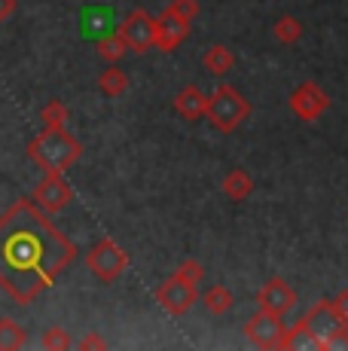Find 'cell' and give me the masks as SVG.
<instances>
[{"label":"cell","instance_id":"1","mask_svg":"<svg viewBox=\"0 0 348 351\" xmlns=\"http://www.w3.org/2000/svg\"><path fill=\"white\" fill-rule=\"evenodd\" d=\"M77 245L31 199H18L0 217V287L31 306L73 263Z\"/></svg>","mask_w":348,"mask_h":351},{"label":"cell","instance_id":"2","mask_svg":"<svg viewBox=\"0 0 348 351\" xmlns=\"http://www.w3.org/2000/svg\"><path fill=\"white\" fill-rule=\"evenodd\" d=\"M83 156V144L64 128H43L37 138H31L28 144V159L34 162L37 168H43L46 174L55 171L64 174L68 168H73Z\"/></svg>","mask_w":348,"mask_h":351},{"label":"cell","instance_id":"3","mask_svg":"<svg viewBox=\"0 0 348 351\" xmlns=\"http://www.w3.org/2000/svg\"><path fill=\"white\" fill-rule=\"evenodd\" d=\"M299 327H303V336L312 339L314 348L327 351V348L336 346V336H339V330L345 327V318L333 308L330 300H321L299 318Z\"/></svg>","mask_w":348,"mask_h":351},{"label":"cell","instance_id":"4","mask_svg":"<svg viewBox=\"0 0 348 351\" xmlns=\"http://www.w3.org/2000/svg\"><path fill=\"white\" fill-rule=\"evenodd\" d=\"M247 113H251V104H247L242 92L232 89V86H217L214 95L208 98V107H205V117L211 119V125L226 134L236 132L247 119Z\"/></svg>","mask_w":348,"mask_h":351},{"label":"cell","instance_id":"5","mask_svg":"<svg viewBox=\"0 0 348 351\" xmlns=\"http://www.w3.org/2000/svg\"><path fill=\"white\" fill-rule=\"evenodd\" d=\"M86 266H89V272L95 275L98 281L110 285V281H116L119 275L129 269V254H125L113 239H101L89 247V254H86Z\"/></svg>","mask_w":348,"mask_h":351},{"label":"cell","instance_id":"6","mask_svg":"<svg viewBox=\"0 0 348 351\" xmlns=\"http://www.w3.org/2000/svg\"><path fill=\"white\" fill-rule=\"evenodd\" d=\"M196 300H199V285L180 278L177 272L169 275V278H165L162 285L156 287V302L169 315H174V318H180V315L190 312V308L196 306Z\"/></svg>","mask_w":348,"mask_h":351},{"label":"cell","instance_id":"7","mask_svg":"<svg viewBox=\"0 0 348 351\" xmlns=\"http://www.w3.org/2000/svg\"><path fill=\"white\" fill-rule=\"evenodd\" d=\"M287 104H290V110H293V117L297 119H303V123H314V119H321L327 113V107H330V95H327L318 83L306 80V83H299L297 89L290 92Z\"/></svg>","mask_w":348,"mask_h":351},{"label":"cell","instance_id":"8","mask_svg":"<svg viewBox=\"0 0 348 351\" xmlns=\"http://www.w3.org/2000/svg\"><path fill=\"white\" fill-rule=\"evenodd\" d=\"M116 31L132 52H147V49H153V40H156V19L138 6V10H132L129 16L119 22Z\"/></svg>","mask_w":348,"mask_h":351},{"label":"cell","instance_id":"9","mask_svg":"<svg viewBox=\"0 0 348 351\" xmlns=\"http://www.w3.org/2000/svg\"><path fill=\"white\" fill-rule=\"evenodd\" d=\"M71 199H73L71 184L64 180V174H55V171L46 174V178L34 186V195H31V202H34V205H37L43 214H58V211H64V208L71 205Z\"/></svg>","mask_w":348,"mask_h":351},{"label":"cell","instance_id":"10","mask_svg":"<svg viewBox=\"0 0 348 351\" xmlns=\"http://www.w3.org/2000/svg\"><path fill=\"white\" fill-rule=\"evenodd\" d=\"M245 336L247 342H253L257 348H281V342H284V321H281V315H272V312H263L260 308L257 315H251V318L245 321Z\"/></svg>","mask_w":348,"mask_h":351},{"label":"cell","instance_id":"11","mask_svg":"<svg viewBox=\"0 0 348 351\" xmlns=\"http://www.w3.org/2000/svg\"><path fill=\"white\" fill-rule=\"evenodd\" d=\"M190 25L192 22H186L184 16H177L171 6L162 10L156 16V40H153V46H156L159 52H174L186 37H190Z\"/></svg>","mask_w":348,"mask_h":351},{"label":"cell","instance_id":"12","mask_svg":"<svg viewBox=\"0 0 348 351\" xmlns=\"http://www.w3.org/2000/svg\"><path fill=\"white\" fill-rule=\"evenodd\" d=\"M257 306L263 312H272V315H281L284 318L287 312H293L297 306V290L287 285L284 278H269L257 293Z\"/></svg>","mask_w":348,"mask_h":351},{"label":"cell","instance_id":"13","mask_svg":"<svg viewBox=\"0 0 348 351\" xmlns=\"http://www.w3.org/2000/svg\"><path fill=\"white\" fill-rule=\"evenodd\" d=\"M205 107H208V98L199 86H184V89L174 95V110H177L180 119L186 123H199L205 117Z\"/></svg>","mask_w":348,"mask_h":351},{"label":"cell","instance_id":"14","mask_svg":"<svg viewBox=\"0 0 348 351\" xmlns=\"http://www.w3.org/2000/svg\"><path fill=\"white\" fill-rule=\"evenodd\" d=\"M251 193H253V178L245 171V168H232V171L223 178V195L229 202H245Z\"/></svg>","mask_w":348,"mask_h":351},{"label":"cell","instance_id":"15","mask_svg":"<svg viewBox=\"0 0 348 351\" xmlns=\"http://www.w3.org/2000/svg\"><path fill=\"white\" fill-rule=\"evenodd\" d=\"M205 71H211L214 77H226V73L232 71V64H236V56H232L229 46L223 43H214L208 52H205Z\"/></svg>","mask_w":348,"mask_h":351},{"label":"cell","instance_id":"16","mask_svg":"<svg viewBox=\"0 0 348 351\" xmlns=\"http://www.w3.org/2000/svg\"><path fill=\"white\" fill-rule=\"evenodd\" d=\"M95 49H98V56H101V62H123V56L129 52V46H125V40L119 37V31H107L98 37V43H95Z\"/></svg>","mask_w":348,"mask_h":351},{"label":"cell","instance_id":"17","mask_svg":"<svg viewBox=\"0 0 348 351\" xmlns=\"http://www.w3.org/2000/svg\"><path fill=\"white\" fill-rule=\"evenodd\" d=\"M98 89H101L107 98H119L129 92V77H125V71H119L116 64H110L107 71H101V77H98Z\"/></svg>","mask_w":348,"mask_h":351},{"label":"cell","instance_id":"18","mask_svg":"<svg viewBox=\"0 0 348 351\" xmlns=\"http://www.w3.org/2000/svg\"><path fill=\"white\" fill-rule=\"evenodd\" d=\"M28 342V333L18 321L12 318H0V351H16Z\"/></svg>","mask_w":348,"mask_h":351},{"label":"cell","instance_id":"19","mask_svg":"<svg viewBox=\"0 0 348 351\" xmlns=\"http://www.w3.org/2000/svg\"><path fill=\"white\" fill-rule=\"evenodd\" d=\"M232 306H236V296H232V290L226 285H214L205 290V308L211 315H226Z\"/></svg>","mask_w":348,"mask_h":351},{"label":"cell","instance_id":"20","mask_svg":"<svg viewBox=\"0 0 348 351\" xmlns=\"http://www.w3.org/2000/svg\"><path fill=\"white\" fill-rule=\"evenodd\" d=\"M272 37L284 46H293L299 37H303V22L297 16H281L275 25H272Z\"/></svg>","mask_w":348,"mask_h":351},{"label":"cell","instance_id":"21","mask_svg":"<svg viewBox=\"0 0 348 351\" xmlns=\"http://www.w3.org/2000/svg\"><path fill=\"white\" fill-rule=\"evenodd\" d=\"M68 117H71V110L58 98L46 101L43 110H40V123H43L46 128H64L68 125Z\"/></svg>","mask_w":348,"mask_h":351},{"label":"cell","instance_id":"22","mask_svg":"<svg viewBox=\"0 0 348 351\" xmlns=\"http://www.w3.org/2000/svg\"><path fill=\"white\" fill-rule=\"evenodd\" d=\"M40 346H43L46 351H68L71 348V336L64 333L62 327H49L43 333V339H40Z\"/></svg>","mask_w":348,"mask_h":351},{"label":"cell","instance_id":"23","mask_svg":"<svg viewBox=\"0 0 348 351\" xmlns=\"http://www.w3.org/2000/svg\"><path fill=\"white\" fill-rule=\"evenodd\" d=\"M174 272H177L180 278L192 281V285H199V281L205 278V269H202V263H199V260H192V256H190V260H184V263H180V266L174 269Z\"/></svg>","mask_w":348,"mask_h":351},{"label":"cell","instance_id":"24","mask_svg":"<svg viewBox=\"0 0 348 351\" xmlns=\"http://www.w3.org/2000/svg\"><path fill=\"white\" fill-rule=\"evenodd\" d=\"M169 6L177 12V16H184L186 22H192V19L199 16V3H196V0H171Z\"/></svg>","mask_w":348,"mask_h":351},{"label":"cell","instance_id":"25","mask_svg":"<svg viewBox=\"0 0 348 351\" xmlns=\"http://www.w3.org/2000/svg\"><path fill=\"white\" fill-rule=\"evenodd\" d=\"M330 302H333V308H336V312L348 321V287H345V290H339L336 300H330Z\"/></svg>","mask_w":348,"mask_h":351},{"label":"cell","instance_id":"26","mask_svg":"<svg viewBox=\"0 0 348 351\" xmlns=\"http://www.w3.org/2000/svg\"><path fill=\"white\" fill-rule=\"evenodd\" d=\"M79 348H107V342L98 333H89V336H83V339H79Z\"/></svg>","mask_w":348,"mask_h":351},{"label":"cell","instance_id":"27","mask_svg":"<svg viewBox=\"0 0 348 351\" xmlns=\"http://www.w3.org/2000/svg\"><path fill=\"white\" fill-rule=\"evenodd\" d=\"M12 12H16V0H0V22H6Z\"/></svg>","mask_w":348,"mask_h":351},{"label":"cell","instance_id":"28","mask_svg":"<svg viewBox=\"0 0 348 351\" xmlns=\"http://www.w3.org/2000/svg\"><path fill=\"white\" fill-rule=\"evenodd\" d=\"M333 348H348V321H345V327L339 330V336H336V346Z\"/></svg>","mask_w":348,"mask_h":351}]
</instances>
